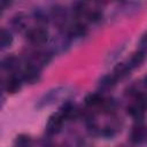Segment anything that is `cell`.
Returning <instances> with one entry per match:
<instances>
[{
	"label": "cell",
	"instance_id": "cell-18",
	"mask_svg": "<svg viewBox=\"0 0 147 147\" xmlns=\"http://www.w3.org/2000/svg\"><path fill=\"white\" fill-rule=\"evenodd\" d=\"M101 17V15L98 13V11H94V13H92V14H90V20L91 21H93V22H95V21H98L99 18Z\"/></svg>",
	"mask_w": 147,
	"mask_h": 147
},
{
	"label": "cell",
	"instance_id": "cell-17",
	"mask_svg": "<svg viewBox=\"0 0 147 147\" xmlns=\"http://www.w3.org/2000/svg\"><path fill=\"white\" fill-rule=\"evenodd\" d=\"M16 142H17L18 145H26V144L30 142V138L26 137V136H20V137H17Z\"/></svg>",
	"mask_w": 147,
	"mask_h": 147
},
{
	"label": "cell",
	"instance_id": "cell-9",
	"mask_svg": "<svg viewBox=\"0 0 147 147\" xmlns=\"http://www.w3.org/2000/svg\"><path fill=\"white\" fill-rule=\"evenodd\" d=\"M144 60H145V53L141 52V51H138V52H136V53L132 55L129 65H130L131 69H132V68H136V67H139V65L144 62Z\"/></svg>",
	"mask_w": 147,
	"mask_h": 147
},
{
	"label": "cell",
	"instance_id": "cell-3",
	"mask_svg": "<svg viewBox=\"0 0 147 147\" xmlns=\"http://www.w3.org/2000/svg\"><path fill=\"white\" fill-rule=\"evenodd\" d=\"M147 138V127L144 125H137L131 133V140L134 144H141Z\"/></svg>",
	"mask_w": 147,
	"mask_h": 147
},
{
	"label": "cell",
	"instance_id": "cell-12",
	"mask_svg": "<svg viewBox=\"0 0 147 147\" xmlns=\"http://www.w3.org/2000/svg\"><path fill=\"white\" fill-rule=\"evenodd\" d=\"M70 33H71V36H78V37H80V36H83V34L86 33V28L83 24H76L75 26H72Z\"/></svg>",
	"mask_w": 147,
	"mask_h": 147
},
{
	"label": "cell",
	"instance_id": "cell-5",
	"mask_svg": "<svg viewBox=\"0 0 147 147\" xmlns=\"http://www.w3.org/2000/svg\"><path fill=\"white\" fill-rule=\"evenodd\" d=\"M21 87H22V83H21V80H20L17 77L13 76V77H10V78L7 79V83H6V91H7L8 93L15 94V93H17V92L21 90Z\"/></svg>",
	"mask_w": 147,
	"mask_h": 147
},
{
	"label": "cell",
	"instance_id": "cell-15",
	"mask_svg": "<svg viewBox=\"0 0 147 147\" xmlns=\"http://www.w3.org/2000/svg\"><path fill=\"white\" fill-rule=\"evenodd\" d=\"M74 10H75V13L78 14V15L85 13V10H86V3H85V2H77V3L75 5Z\"/></svg>",
	"mask_w": 147,
	"mask_h": 147
},
{
	"label": "cell",
	"instance_id": "cell-19",
	"mask_svg": "<svg viewBox=\"0 0 147 147\" xmlns=\"http://www.w3.org/2000/svg\"><path fill=\"white\" fill-rule=\"evenodd\" d=\"M145 84H146V86H147V76H146V78H145Z\"/></svg>",
	"mask_w": 147,
	"mask_h": 147
},
{
	"label": "cell",
	"instance_id": "cell-8",
	"mask_svg": "<svg viewBox=\"0 0 147 147\" xmlns=\"http://www.w3.org/2000/svg\"><path fill=\"white\" fill-rule=\"evenodd\" d=\"M130 70H131V68H130L129 64H126V63H119L115 68V70H114V74H115L114 76L116 78H123V77H125V76L129 75Z\"/></svg>",
	"mask_w": 147,
	"mask_h": 147
},
{
	"label": "cell",
	"instance_id": "cell-1",
	"mask_svg": "<svg viewBox=\"0 0 147 147\" xmlns=\"http://www.w3.org/2000/svg\"><path fill=\"white\" fill-rule=\"evenodd\" d=\"M26 37L31 42H33L36 45H41V44L46 42L48 33L42 28H34V29H31L28 31Z\"/></svg>",
	"mask_w": 147,
	"mask_h": 147
},
{
	"label": "cell",
	"instance_id": "cell-16",
	"mask_svg": "<svg viewBox=\"0 0 147 147\" xmlns=\"http://www.w3.org/2000/svg\"><path fill=\"white\" fill-rule=\"evenodd\" d=\"M139 46H140V49H139V51H141V52H144V53L147 52V32L141 37L140 42H139Z\"/></svg>",
	"mask_w": 147,
	"mask_h": 147
},
{
	"label": "cell",
	"instance_id": "cell-7",
	"mask_svg": "<svg viewBox=\"0 0 147 147\" xmlns=\"http://www.w3.org/2000/svg\"><path fill=\"white\" fill-rule=\"evenodd\" d=\"M11 42H13L11 33H10L8 30L2 29L1 32H0V45H1V48H7V47H9Z\"/></svg>",
	"mask_w": 147,
	"mask_h": 147
},
{
	"label": "cell",
	"instance_id": "cell-11",
	"mask_svg": "<svg viewBox=\"0 0 147 147\" xmlns=\"http://www.w3.org/2000/svg\"><path fill=\"white\" fill-rule=\"evenodd\" d=\"M127 110H129L130 115H132V116H133L134 118H137V119H139V118L142 117V111H144V109H142L140 106H138V105L127 108Z\"/></svg>",
	"mask_w": 147,
	"mask_h": 147
},
{
	"label": "cell",
	"instance_id": "cell-4",
	"mask_svg": "<svg viewBox=\"0 0 147 147\" xmlns=\"http://www.w3.org/2000/svg\"><path fill=\"white\" fill-rule=\"evenodd\" d=\"M39 77H40L39 71H38V69H37L36 67H33V65L26 67V68L24 69V71H23V79H24L25 82L30 83V84L37 83V82L39 80Z\"/></svg>",
	"mask_w": 147,
	"mask_h": 147
},
{
	"label": "cell",
	"instance_id": "cell-13",
	"mask_svg": "<svg viewBox=\"0 0 147 147\" xmlns=\"http://www.w3.org/2000/svg\"><path fill=\"white\" fill-rule=\"evenodd\" d=\"M16 65V57L15 56H7L2 61V67L6 69H11Z\"/></svg>",
	"mask_w": 147,
	"mask_h": 147
},
{
	"label": "cell",
	"instance_id": "cell-10",
	"mask_svg": "<svg viewBox=\"0 0 147 147\" xmlns=\"http://www.w3.org/2000/svg\"><path fill=\"white\" fill-rule=\"evenodd\" d=\"M99 83H100L101 87H103V88H110V87H113L116 84V77L115 76H110V75H106V76H103V77L100 78Z\"/></svg>",
	"mask_w": 147,
	"mask_h": 147
},
{
	"label": "cell",
	"instance_id": "cell-6",
	"mask_svg": "<svg viewBox=\"0 0 147 147\" xmlns=\"http://www.w3.org/2000/svg\"><path fill=\"white\" fill-rule=\"evenodd\" d=\"M102 101H103V98L98 93H91V94L86 95V98H85V105L90 106V107L99 106L102 103Z\"/></svg>",
	"mask_w": 147,
	"mask_h": 147
},
{
	"label": "cell",
	"instance_id": "cell-2",
	"mask_svg": "<svg viewBox=\"0 0 147 147\" xmlns=\"http://www.w3.org/2000/svg\"><path fill=\"white\" fill-rule=\"evenodd\" d=\"M63 115L61 113H56V114H53L49 118H48V122H47V131L49 133H56L60 131L61 126H62V123H63Z\"/></svg>",
	"mask_w": 147,
	"mask_h": 147
},
{
	"label": "cell",
	"instance_id": "cell-14",
	"mask_svg": "<svg viewBox=\"0 0 147 147\" xmlns=\"http://www.w3.org/2000/svg\"><path fill=\"white\" fill-rule=\"evenodd\" d=\"M24 23H25V20H24V17H23L22 14L16 15V16L14 17V20H13V24H14L17 29H22V28L24 26Z\"/></svg>",
	"mask_w": 147,
	"mask_h": 147
}]
</instances>
